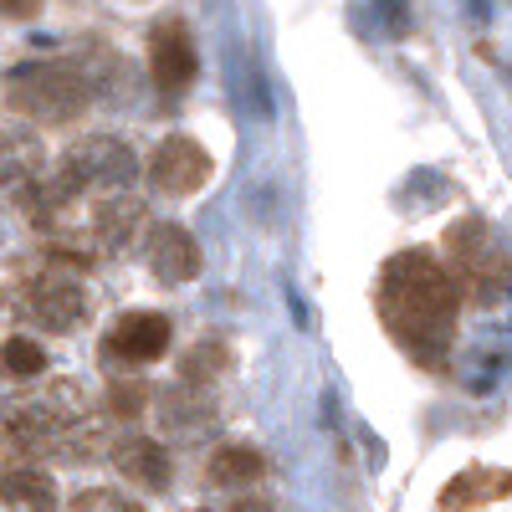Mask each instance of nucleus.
<instances>
[{
    "label": "nucleus",
    "mask_w": 512,
    "mask_h": 512,
    "mask_svg": "<svg viewBox=\"0 0 512 512\" xmlns=\"http://www.w3.org/2000/svg\"><path fill=\"white\" fill-rule=\"evenodd\" d=\"M36 6H41V0H0V11H6V16H16V21L36 16Z\"/></svg>",
    "instance_id": "20"
},
{
    "label": "nucleus",
    "mask_w": 512,
    "mask_h": 512,
    "mask_svg": "<svg viewBox=\"0 0 512 512\" xmlns=\"http://www.w3.org/2000/svg\"><path fill=\"white\" fill-rule=\"evenodd\" d=\"M221 369H226V344H216V338H205V344H200V349L180 364V379H185V384H200V390H210Z\"/></svg>",
    "instance_id": "17"
},
{
    "label": "nucleus",
    "mask_w": 512,
    "mask_h": 512,
    "mask_svg": "<svg viewBox=\"0 0 512 512\" xmlns=\"http://www.w3.org/2000/svg\"><path fill=\"white\" fill-rule=\"evenodd\" d=\"M446 251H451V277L461 287V297H472V303H497L507 292L512 272H507V251L502 241L492 236L487 221L477 216H461L451 231H446Z\"/></svg>",
    "instance_id": "5"
},
{
    "label": "nucleus",
    "mask_w": 512,
    "mask_h": 512,
    "mask_svg": "<svg viewBox=\"0 0 512 512\" xmlns=\"http://www.w3.org/2000/svg\"><path fill=\"white\" fill-rule=\"evenodd\" d=\"M231 512H267V507H262V502H236Z\"/></svg>",
    "instance_id": "21"
},
{
    "label": "nucleus",
    "mask_w": 512,
    "mask_h": 512,
    "mask_svg": "<svg viewBox=\"0 0 512 512\" xmlns=\"http://www.w3.org/2000/svg\"><path fill=\"white\" fill-rule=\"evenodd\" d=\"M67 512H144L134 497H123L113 487H88V492H77Z\"/></svg>",
    "instance_id": "18"
},
{
    "label": "nucleus",
    "mask_w": 512,
    "mask_h": 512,
    "mask_svg": "<svg viewBox=\"0 0 512 512\" xmlns=\"http://www.w3.org/2000/svg\"><path fill=\"white\" fill-rule=\"evenodd\" d=\"M210 175H216V164H210L205 144H195L190 134H175L164 139L149 159V180L164 190V195H195Z\"/></svg>",
    "instance_id": "8"
},
{
    "label": "nucleus",
    "mask_w": 512,
    "mask_h": 512,
    "mask_svg": "<svg viewBox=\"0 0 512 512\" xmlns=\"http://www.w3.org/2000/svg\"><path fill=\"white\" fill-rule=\"evenodd\" d=\"M6 436L16 451L26 456H57V461H88L98 451V420L93 405L77 384H52L41 390L36 400H26L11 420H6Z\"/></svg>",
    "instance_id": "2"
},
{
    "label": "nucleus",
    "mask_w": 512,
    "mask_h": 512,
    "mask_svg": "<svg viewBox=\"0 0 512 512\" xmlns=\"http://www.w3.org/2000/svg\"><path fill=\"white\" fill-rule=\"evenodd\" d=\"M0 502L11 512H57V482L41 466H0Z\"/></svg>",
    "instance_id": "12"
},
{
    "label": "nucleus",
    "mask_w": 512,
    "mask_h": 512,
    "mask_svg": "<svg viewBox=\"0 0 512 512\" xmlns=\"http://www.w3.org/2000/svg\"><path fill=\"white\" fill-rule=\"evenodd\" d=\"M379 323L390 338L425 369H446L456 344V318H461V287L451 267L431 251H400L384 262L374 287Z\"/></svg>",
    "instance_id": "1"
},
{
    "label": "nucleus",
    "mask_w": 512,
    "mask_h": 512,
    "mask_svg": "<svg viewBox=\"0 0 512 512\" xmlns=\"http://www.w3.org/2000/svg\"><path fill=\"white\" fill-rule=\"evenodd\" d=\"M149 72H154V88L164 98H180L190 93V82L200 72V57H195V36L185 21H159L154 36H149Z\"/></svg>",
    "instance_id": "7"
},
{
    "label": "nucleus",
    "mask_w": 512,
    "mask_h": 512,
    "mask_svg": "<svg viewBox=\"0 0 512 512\" xmlns=\"http://www.w3.org/2000/svg\"><path fill=\"white\" fill-rule=\"evenodd\" d=\"M169 318L164 313H123L113 328H108V359H123V364H154L169 354Z\"/></svg>",
    "instance_id": "9"
},
{
    "label": "nucleus",
    "mask_w": 512,
    "mask_h": 512,
    "mask_svg": "<svg viewBox=\"0 0 512 512\" xmlns=\"http://www.w3.org/2000/svg\"><path fill=\"white\" fill-rule=\"evenodd\" d=\"M72 267H77V262L47 251V262L21 277V313H26L36 328L67 333V328L82 323V313H88V292H82V282H77Z\"/></svg>",
    "instance_id": "6"
},
{
    "label": "nucleus",
    "mask_w": 512,
    "mask_h": 512,
    "mask_svg": "<svg viewBox=\"0 0 512 512\" xmlns=\"http://www.w3.org/2000/svg\"><path fill=\"white\" fill-rule=\"evenodd\" d=\"M205 477L221 482V487H241V482H256L262 477V456L251 446H221L216 456L205 461Z\"/></svg>",
    "instance_id": "15"
},
{
    "label": "nucleus",
    "mask_w": 512,
    "mask_h": 512,
    "mask_svg": "<svg viewBox=\"0 0 512 512\" xmlns=\"http://www.w3.org/2000/svg\"><path fill=\"white\" fill-rule=\"evenodd\" d=\"M98 57H52V62H26L11 72L6 98L16 113L36 123H72L98 93Z\"/></svg>",
    "instance_id": "3"
},
{
    "label": "nucleus",
    "mask_w": 512,
    "mask_h": 512,
    "mask_svg": "<svg viewBox=\"0 0 512 512\" xmlns=\"http://www.w3.org/2000/svg\"><path fill=\"white\" fill-rule=\"evenodd\" d=\"M139 175V164H134V149H128L123 139L113 134H88V139H77L62 164L52 169V175H41L57 195H72V200H93V195H118L128 190Z\"/></svg>",
    "instance_id": "4"
},
{
    "label": "nucleus",
    "mask_w": 512,
    "mask_h": 512,
    "mask_svg": "<svg viewBox=\"0 0 512 512\" xmlns=\"http://www.w3.org/2000/svg\"><path fill=\"white\" fill-rule=\"evenodd\" d=\"M144 395H149V390H144L139 379H113V384H108V410H113L118 420H134V415L144 410Z\"/></svg>",
    "instance_id": "19"
},
{
    "label": "nucleus",
    "mask_w": 512,
    "mask_h": 512,
    "mask_svg": "<svg viewBox=\"0 0 512 512\" xmlns=\"http://www.w3.org/2000/svg\"><path fill=\"white\" fill-rule=\"evenodd\" d=\"M512 492V477L502 466H472L441 487V507L446 512H466V507H487V502H502Z\"/></svg>",
    "instance_id": "13"
},
{
    "label": "nucleus",
    "mask_w": 512,
    "mask_h": 512,
    "mask_svg": "<svg viewBox=\"0 0 512 512\" xmlns=\"http://www.w3.org/2000/svg\"><path fill=\"white\" fill-rule=\"evenodd\" d=\"M149 267H154V277L169 282V287L200 277V246H195V236H190L185 226H175V221L154 226V236H149Z\"/></svg>",
    "instance_id": "10"
},
{
    "label": "nucleus",
    "mask_w": 512,
    "mask_h": 512,
    "mask_svg": "<svg viewBox=\"0 0 512 512\" xmlns=\"http://www.w3.org/2000/svg\"><path fill=\"white\" fill-rule=\"evenodd\" d=\"M41 169H47V149L36 134H16V128H0V185H36Z\"/></svg>",
    "instance_id": "14"
},
{
    "label": "nucleus",
    "mask_w": 512,
    "mask_h": 512,
    "mask_svg": "<svg viewBox=\"0 0 512 512\" xmlns=\"http://www.w3.org/2000/svg\"><path fill=\"white\" fill-rule=\"evenodd\" d=\"M113 466L144 492H164L169 487V451L154 436H123L113 446Z\"/></svg>",
    "instance_id": "11"
},
{
    "label": "nucleus",
    "mask_w": 512,
    "mask_h": 512,
    "mask_svg": "<svg viewBox=\"0 0 512 512\" xmlns=\"http://www.w3.org/2000/svg\"><path fill=\"white\" fill-rule=\"evenodd\" d=\"M0 369L11 379H41L47 374V354H41L36 338H11V344L0 349Z\"/></svg>",
    "instance_id": "16"
}]
</instances>
